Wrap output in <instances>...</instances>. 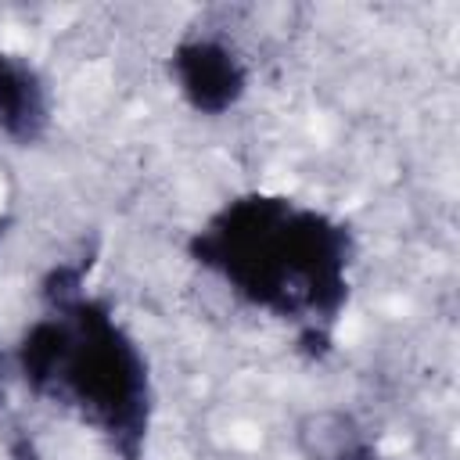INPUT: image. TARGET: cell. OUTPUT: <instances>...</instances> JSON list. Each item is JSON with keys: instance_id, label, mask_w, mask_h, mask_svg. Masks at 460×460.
<instances>
[{"instance_id": "cell-1", "label": "cell", "mask_w": 460, "mask_h": 460, "mask_svg": "<svg viewBox=\"0 0 460 460\" xmlns=\"http://www.w3.org/2000/svg\"><path fill=\"white\" fill-rule=\"evenodd\" d=\"M190 262L241 305L295 327L320 356L352 298L356 234L345 219L277 190H244L212 208L187 241Z\"/></svg>"}, {"instance_id": "cell-2", "label": "cell", "mask_w": 460, "mask_h": 460, "mask_svg": "<svg viewBox=\"0 0 460 460\" xmlns=\"http://www.w3.org/2000/svg\"><path fill=\"white\" fill-rule=\"evenodd\" d=\"M40 313L14 341L25 388L75 417L119 460H144L155 420L151 363L108 298L86 291V266H54Z\"/></svg>"}, {"instance_id": "cell-3", "label": "cell", "mask_w": 460, "mask_h": 460, "mask_svg": "<svg viewBox=\"0 0 460 460\" xmlns=\"http://www.w3.org/2000/svg\"><path fill=\"white\" fill-rule=\"evenodd\" d=\"M165 68L180 101L205 119L230 115L252 86V68L241 47L219 29L183 32L169 50Z\"/></svg>"}, {"instance_id": "cell-4", "label": "cell", "mask_w": 460, "mask_h": 460, "mask_svg": "<svg viewBox=\"0 0 460 460\" xmlns=\"http://www.w3.org/2000/svg\"><path fill=\"white\" fill-rule=\"evenodd\" d=\"M54 122L47 75L18 50H0V137L14 147H36Z\"/></svg>"}, {"instance_id": "cell-5", "label": "cell", "mask_w": 460, "mask_h": 460, "mask_svg": "<svg viewBox=\"0 0 460 460\" xmlns=\"http://www.w3.org/2000/svg\"><path fill=\"white\" fill-rule=\"evenodd\" d=\"M295 442L302 460H392L374 431L345 410H313L298 420Z\"/></svg>"}, {"instance_id": "cell-6", "label": "cell", "mask_w": 460, "mask_h": 460, "mask_svg": "<svg viewBox=\"0 0 460 460\" xmlns=\"http://www.w3.org/2000/svg\"><path fill=\"white\" fill-rule=\"evenodd\" d=\"M0 241H4V223H0Z\"/></svg>"}]
</instances>
